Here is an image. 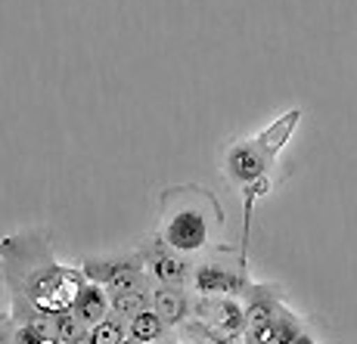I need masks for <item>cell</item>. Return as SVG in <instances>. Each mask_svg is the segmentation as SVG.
<instances>
[{
  "mask_svg": "<svg viewBox=\"0 0 357 344\" xmlns=\"http://www.w3.org/2000/svg\"><path fill=\"white\" fill-rule=\"evenodd\" d=\"M193 320L224 335H245V304L239 298H196L193 295Z\"/></svg>",
  "mask_w": 357,
  "mask_h": 344,
  "instance_id": "cell-7",
  "label": "cell"
},
{
  "mask_svg": "<svg viewBox=\"0 0 357 344\" xmlns=\"http://www.w3.org/2000/svg\"><path fill=\"white\" fill-rule=\"evenodd\" d=\"M0 344H56L50 332V320H19L13 313H0Z\"/></svg>",
  "mask_w": 357,
  "mask_h": 344,
  "instance_id": "cell-10",
  "label": "cell"
},
{
  "mask_svg": "<svg viewBox=\"0 0 357 344\" xmlns=\"http://www.w3.org/2000/svg\"><path fill=\"white\" fill-rule=\"evenodd\" d=\"M159 236L187 258H202L221 245L218 233L224 226V208L215 192L199 183L165 187L159 196Z\"/></svg>",
  "mask_w": 357,
  "mask_h": 344,
  "instance_id": "cell-2",
  "label": "cell"
},
{
  "mask_svg": "<svg viewBox=\"0 0 357 344\" xmlns=\"http://www.w3.org/2000/svg\"><path fill=\"white\" fill-rule=\"evenodd\" d=\"M277 164V158H271L264 149L252 140H236L224 155V174H227L230 183H236L239 189L252 187V183L271 177V168Z\"/></svg>",
  "mask_w": 357,
  "mask_h": 344,
  "instance_id": "cell-6",
  "label": "cell"
},
{
  "mask_svg": "<svg viewBox=\"0 0 357 344\" xmlns=\"http://www.w3.org/2000/svg\"><path fill=\"white\" fill-rule=\"evenodd\" d=\"M109 304H112V313L119 320L130 322L134 316H140L143 311L153 307V292H115L109 295Z\"/></svg>",
  "mask_w": 357,
  "mask_h": 344,
  "instance_id": "cell-16",
  "label": "cell"
},
{
  "mask_svg": "<svg viewBox=\"0 0 357 344\" xmlns=\"http://www.w3.org/2000/svg\"><path fill=\"white\" fill-rule=\"evenodd\" d=\"M245 304V335H249L252 344H258L264 338V332L271 329L273 316L277 311L283 307V292H280V286H261V282H252L249 295L243 298Z\"/></svg>",
  "mask_w": 357,
  "mask_h": 344,
  "instance_id": "cell-8",
  "label": "cell"
},
{
  "mask_svg": "<svg viewBox=\"0 0 357 344\" xmlns=\"http://www.w3.org/2000/svg\"><path fill=\"white\" fill-rule=\"evenodd\" d=\"M153 311L165 320L171 332L193 320V292L187 286H155L153 288Z\"/></svg>",
  "mask_w": 357,
  "mask_h": 344,
  "instance_id": "cell-9",
  "label": "cell"
},
{
  "mask_svg": "<svg viewBox=\"0 0 357 344\" xmlns=\"http://www.w3.org/2000/svg\"><path fill=\"white\" fill-rule=\"evenodd\" d=\"M298 121H301V109H289V112H283L277 121H273V125H267L264 130H261V134L255 136V143L271 158H277L280 153H283L286 143H289L292 130L298 127Z\"/></svg>",
  "mask_w": 357,
  "mask_h": 344,
  "instance_id": "cell-12",
  "label": "cell"
},
{
  "mask_svg": "<svg viewBox=\"0 0 357 344\" xmlns=\"http://www.w3.org/2000/svg\"><path fill=\"white\" fill-rule=\"evenodd\" d=\"M137 251H140L143 264H146V273L153 276L155 286H190L193 258L174 251L159 233H149Z\"/></svg>",
  "mask_w": 357,
  "mask_h": 344,
  "instance_id": "cell-5",
  "label": "cell"
},
{
  "mask_svg": "<svg viewBox=\"0 0 357 344\" xmlns=\"http://www.w3.org/2000/svg\"><path fill=\"white\" fill-rule=\"evenodd\" d=\"M125 341H128V322L119 320L115 313H109L106 320L91 329L84 344H125Z\"/></svg>",
  "mask_w": 357,
  "mask_h": 344,
  "instance_id": "cell-17",
  "label": "cell"
},
{
  "mask_svg": "<svg viewBox=\"0 0 357 344\" xmlns=\"http://www.w3.org/2000/svg\"><path fill=\"white\" fill-rule=\"evenodd\" d=\"M301 335H305V322L283 304L277 311V316H273L271 329H267L264 338H261L258 344H292V341H298Z\"/></svg>",
  "mask_w": 357,
  "mask_h": 344,
  "instance_id": "cell-13",
  "label": "cell"
},
{
  "mask_svg": "<svg viewBox=\"0 0 357 344\" xmlns=\"http://www.w3.org/2000/svg\"><path fill=\"white\" fill-rule=\"evenodd\" d=\"M190 292L196 298H239L243 301L252 288L249 270H245L243 254L230 245H218L215 251L193 260V276Z\"/></svg>",
  "mask_w": 357,
  "mask_h": 344,
  "instance_id": "cell-3",
  "label": "cell"
},
{
  "mask_svg": "<svg viewBox=\"0 0 357 344\" xmlns=\"http://www.w3.org/2000/svg\"><path fill=\"white\" fill-rule=\"evenodd\" d=\"M72 313L78 316V320L84 322L87 329H93L97 322H102L109 313H112V304H109V292H106L102 286H97V282L87 279L84 286H81L78 301H75Z\"/></svg>",
  "mask_w": 357,
  "mask_h": 344,
  "instance_id": "cell-11",
  "label": "cell"
},
{
  "mask_svg": "<svg viewBox=\"0 0 357 344\" xmlns=\"http://www.w3.org/2000/svg\"><path fill=\"white\" fill-rule=\"evenodd\" d=\"M168 335H171V329L165 326V320L153 311V307L128 322V338H134L140 344H159V341L168 338Z\"/></svg>",
  "mask_w": 357,
  "mask_h": 344,
  "instance_id": "cell-14",
  "label": "cell"
},
{
  "mask_svg": "<svg viewBox=\"0 0 357 344\" xmlns=\"http://www.w3.org/2000/svg\"><path fill=\"white\" fill-rule=\"evenodd\" d=\"M125 344H140V341H134V338H128V341H125Z\"/></svg>",
  "mask_w": 357,
  "mask_h": 344,
  "instance_id": "cell-18",
  "label": "cell"
},
{
  "mask_svg": "<svg viewBox=\"0 0 357 344\" xmlns=\"http://www.w3.org/2000/svg\"><path fill=\"white\" fill-rule=\"evenodd\" d=\"M0 276L10 292V313L19 320H50L75 307L84 286L81 267H63L50 239L38 230H19L0 239Z\"/></svg>",
  "mask_w": 357,
  "mask_h": 344,
  "instance_id": "cell-1",
  "label": "cell"
},
{
  "mask_svg": "<svg viewBox=\"0 0 357 344\" xmlns=\"http://www.w3.org/2000/svg\"><path fill=\"white\" fill-rule=\"evenodd\" d=\"M50 332H53V338H56V344H84L87 335H91V329H87L72 311H66V313L50 316Z\"/></svg>",
  "mask_w": 357,
  "mask_h": 344,
  "instance_id": "cell-15",
  "label": "cell"
},
{
  "mask_svg": "<svg viewBox=\"0 0 357 344\" xmlns=\"http://www.w3.org/2000/svg\"><path fill=\"white\" fill-rule=\"evenodd\" d=\"M81 273L84 279L102 286L109 295L115 292H153L155 282L146 273L140 251L125 254H106V258H84L81 260Z\"/></svg>",
  "mask_w": 357,
  "mask_h": 344,
  "instance_id": "cell-4",
  "label": "cell"
}]
</instances>
